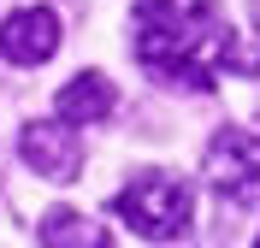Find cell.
I'll list each match as a JSON object with an SVG mask.
<instances>
[{
  "label": "cell",
  "mask_w": 260,
  "mask_h": 248,
  "mask_svg": "<svg viewBox=\"0 0 260 248\" xmlns=\"http://www.w3.org/2000/svg\"><path fill=\"white\" fill-rule=\"evenodd\" d=\"M130 48L154 83L189 95H207L219 71H260V53L237 48V30L213 0H136Z\"/></svg>",
  "instance_id": "6da1fadb"
},
{
  "label": "cell",
  "mask_w": 260,
  "mask_h": 248,
  "mask_svg": "<svg viewBox=\"0 0 260 248\" xmlns=\"http://www.w3.org/2000/svg\"><path fill=\"white\" fill-rule=\"evenodd\" d=\"M201 178H207V189L225 201V207H260V136L237 130V124L213 130L207 160H201Z\"/></svg>",
  "instance_id": "3957f363"
},
{
  "label": "cell",
  "mask_w": 260,
  "mask_h": 248,
  "mask_svg": "<svg viewBox=\"0 0 260 248\" xmlns=\"http://www.w3.org/2000/svg\"><path fill=\"white\" fill-rule=\"evenodd\" d=\"M254 248H260V242H254Z\"/></svg>",
  "instance_id": "ba28073f"
},
{
  "label": "cell",
  "mask_w": 260,
  "mask_h": 248,
  "mask_svg": "<svg viewBox=\"0 0 260 248\" xmlns=\"http://www.w3.org/2000/svg\"><path fill=\"white\" fill-rule=\"evenodd\" d=\"M42 248H113V236L77 207H48L42 213Z\"/></svg>",
  "instance_id": "52a82bcc"
},
{
  "label": "cell",
  "mask_w": 260,
  "mask_h": 248,
  "mask_svg": "<svg viewBox=\"0 0 260 248\" xmlns=\"http://www.w3.org/2000/svg\"><path fill=\"white\" fill-rule=\"evenodd\" d=\"M18 154H24V165H30L36 178H53V183H71L83 171L77 124H65V118H36V124H24Z\"/></svg>",
  "instance_id": "277c9868"
},
{
  "label": "cell",
  "mask_w": 260,
  "mask_h": 248,
  "mask_svg": "<svg viewBox=\"0 0 260 248\" xmlns=\"http://www.w3.org/2000/svg\"><path fill=\"white\" fill-rule=\"evenodd\" d=\"M113 107H118V89H113V77H101V71H77V77L59 89V118L65 124H101Z\"/></svg>",
  "instance_id": "8992f818"
},
{
  "label": "cell",
  "mask_w": 260,
  "mask_h": 248,
  "mask_svg": "<svg viewBox=\"0 0 260 248\" xmlns=\"http://www.w3.org/2000/svg\"><path fill=\"white\" fill-rule=\"evenodd\" d=\"M59 48V18L48 6H24L0 24V59L6 65H48Z\"/></svg>",
  "instance_id": "5b68a950"
},
{
  "label": "cell",
  "mask_w": 260,
  "mask_h": 248,
  "mask_svg": "<svg viewBox=\"0 0 260 248\" xmlns=\"http://www.w3.org/2000/svg\"><path fill=\"white\" fill-rule=\"evenodd\" d=\"M113 213L148 242H178L195 219V189L178 171H136L113 195Z\"/></svg>",
  "instance_id": "7a4b0ae2"
}]
</instances>
